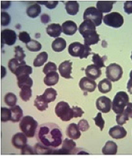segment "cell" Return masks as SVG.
<instances>
[{
  "mask_svg": "<svg viewBox=\"0 0 132 159\" xmlns=\"http://www.w3.org/2000/svg\"><path fill=\"white\" fill-rule=\"evenodd\" d=\"M36 138L40 144L52 148H56L62 143V133L58 125L46 123L37 129Z\"/></svg>",
  "mask_w": 132,
  "mask_h": 159,
  "instance_id": "1",
  "label": "cell"
},
{
  "mask_svg": "<svg viewBox=\"0 0 132 159\" xmlns=\"http://www.w3.org/2000/svg\"><path fill=\"white\" fill-rule=\"evenodd\" d=\"M78 30L84 38V45L90 47L99 41V35L96 32V26L91 21L84 20L79 26Z\"/></svg>",
  "mask_w": 132,
  "mask_h": 159,
  "instance_id": "2",
  "label": "cell"
},
{
  "mask_svg": "<svg viewBox=\"0 0 132 159\" xmlns=\"http://www.w3.org/2000/svg\"><path fill=\"white\" fill-rule=\"evenodd\" d=\"M20 129L28 138H33L36 136L38 129V123L34 118L30 116H24L19 123Z\"/></svg>",
  "mask_w": 132,
  "mask_h": 159,
  "instance_id": "3",
  "label": "cell"
},
{
  "mask_svg": "<svg viewBox=\"0 0 132 159\" xmlns=\"http://www.w3.org/2000/svg\"><path fill=\"white\" fill-rule=\"evenodd\" d=\"M128 103L129 97L128 94L125 91H118L113 98L112 109L116 114H120L124 112L125 107L128 106Z\"/></svg>",
  "mask_w": 132,
  "mask_h": 159,
  "instance_id": "4",
  "label": "cell"
},
{
  "mask_svg": "<svg viewBox=\"0 0 132 159\" xmlns=\"http://www.w3.org/2000/svg\"><path fill=\"white\" fill-rule=\"evenodd\" d=\"M68 53L73 57H79L80 59H87L91 54V48L88 46L82 44L80 42H74L68 47Z\"/></svg>",
  "mask_w": 132,
  "mask_h": 159,
  "instance_id": "5",
  "label": "cell"
},
{
  "mask_svg": "<svg viewBox=\"0 0 132 159\" xmlns=\"http://www.w3.org/2000/svg\"><path fill=\"white\" fill-rule=\"evenodd\" d=\"M55 113L62 121L68 122L74 118L72 107L65 101H60L55 107Z\"/></svg>",
  "mask_w": 132,
  "mask_h": 159,
  "instance_id": "6",
  "label": "cell"
},
{
  "mask_svg": "<svg viewBox=\"0 0 132 159\" xmlns=\"http://www.w3.org/2000/svg\"><path fill=\"white\" fill-rule=\"evenodd\" d=\"M79 150H81L80 148H76L75 142L69 139H65L62 142V148L59 149L54 148L52 155H78L80 152Z\"/></svg>",
  "mask_w": 132,
  "mask_h": 159,
  "instance_id": "7",
  "label": "cell"
},
{
  "mask_svg": "<svg viewBox=\"0 0 132 159\" xmlns=\"http://www.w3.org/2000/svg\"><path fill=\"white\" fill-rule=\"evenodd\" d=\"M103 19V13L97 8L91 6L87 8L84 12V20L91 21L96 27L99 26Z\"/></svg>",
  "mask_w": 132,
  "mask_h": 159,
  "instance_id": "8",
  "label": "cell"
},
{
  "mask_svg": "<svg viewBox=\"0 0 132 159\" xmlns=\"http://www.w3.org/2000/svg\"><path fill=\"white\" fill-rule=\"evenodd\" d=\"M103 22L107 26L114 28H118L124 24V18L120 13L112 12L103 17Z\"/></svg>",
  "mask_w": 132,
  "mask_h": 159,
  "instance_id": "9",
  "label": "cell"
},
{
  "mask_svg": "<svg viewBox=\"0 0 132 159\" xmlns=\"http://www.w3.org/2000/svg\"><path fill=\"white\" fill-rule=\"evenodd\" d=\"M123 75V69L117 63H111L106 67V75L111 82H117L121 79Z\"/></svg>",
  "mask_w": 132,
  "mask_h": 159,
  "instance_id": "10",
  "label": "cell"
},
{
  "mask_svg": "<svg viewBox=\"0 0 132 159\" xmlns=\"http://www.w3.org/2000/svg\"><path fill=\"white\" fill-rule=\"evenodd\" d=\"M17 40L16 32L11 29H5L1 31V43L2 47L3 44L12 46L15 44Z\"/></svg>",
  "mask_w": 132,
  "mask_h": 159,
  "instance_id": "11",
  "label": "cell"
},
{
  "mask_svg": "<svg viewBox=\"0 0 132 159\" xmlns=\"http://www.w3.org/2000/svg\"><path fill=\"white\" fill-rule=\"evenodd\" d=\"M112 106V101L106 96H101L96 101V108L103 114L109 113L111 111Z\"/></svg>",
  "mask_w": 132,
  "mask_h": 159,
  "instance_id": "12",
  "label": "cell"
},
{
  "mask_svg": "<svg viewBox=\"0 0 132 159\" xmlns=\"http://www.w3.org/2000/svg\"><path fill=\"white\" fill-rule=\"evenodd\" d=\"M59 72L61 76L65 79H72V62L71 60L64 61L59 65Z\"/></svg>",
  "mask_w": 132,
  "mask_h": 159,
  "instance_id": "13",
  "label": "cell"
},
{
  "mask_svg": "<svg viewBox=\"0 0 132 159\" xmlns=\"http://www.w3.org/2000/svg\"><path fill=\"white\" fill-rule=\"evenodd\" d=\"M79 86L81 90L85 92H93L97 87L95 81L89 79L88 77H83L79 82Z\"/></svg>",
  "mask_w": 132,
  "mask_h": 159,
  "instance_id": "14",
  "label": "cell"
},
{
  "mask_svg": "<svg viewBox=\"0 0 132 159\" xmlns=\"http://www.w3.org/2000/svg\"><path fill=\"white\" fill-rule=\"evenodd\" d=\"M27 138L28 137L23 133H17L12 136L11 143L15 148H18V149H21L27 145V142H28Z\"/></svg>",
  "mask_w": 132,
  "mask_h": 159,
  "instance_id": "15",
  "label": "cell"
},
{
  "mask_svg": "<svg viewBox=\"0 0 132 159\" xmlns=\"http://www.w3.org/2000/svg\"><path fill=\"white\" fill-rule=\"evenodd\" d=\"M109 136L115 139H121L127 136V131L123 126L116 125L110 128L109 131Z\"/></svg>",
  "mask_w": 132,
  "mask_h": 159,
  "instance_id": "16",
  "label": "cell"
},
{
  "mask_svg": "<svg viewBox=\"0 0 132 159\" xmlns=\"http://www.w3.org/2000/svg\"><path fill=\"white\" fill-rule=\"evenodd\" d=\"M85 74L89 79H92V80H96L98 78L100 77L102 75V72L99 67H97L94 64H92V65L88 66L85 69Z\"/></svg>",
  "mask_w": 132,
  "mask_h": 159,
  "instance_id": "17",
  "label": "cell"
},
{
  "mask_svg": "<svg viewBox=\"0 0 132 159\" xmlns=\"http://www.w3.org/2000/svg\"><path fill=\"white\" fill-rule=\"evenodd\" d=\"M62 32L66 35H68V36H72L74 35V34L77 32V24L74 22L73 21H65V22L62 24Z\"/></svg>",
  "mask_w": 132,
  "mask_h": 159,
  "instance_id": "18",
  "label": "cell"
},
{
  "mask_svg": "<svg viewBox=\"0 0 132 159\" xmlns=\"http://www.w3.org/2000/svg\"><path fill=\"white\" fill-rule=\"evenodd\" d=\"M66 135L71 139H78L81 137V130L79 129L78 126L76 123H71L68 126L66 129Z\"/></svg>",
  "mask_w": 132,
  "mask_h": 159,
  "instance_id": "19",
  "label": "cell"
},
{
  "mask_svg": "<svg viewBox=\"0 0 132 159\" xmlns=\"http://www.w3.org/2000/svg\"><path fill=\"white\" fill-rule=\"evenodd\" d=\"M62 32V28L59 24H50L46 28V33L49 36L56 39L59 38Z\"/></svg>",
  "mask_w": 132,
  "mask_h": 159,
  "instance_id": "20",
  "label": "cell"
},
{
  "mask_svg": "<svg viewBox=\"0 0 132 159\" xmlns=\"http://www.w3.org/2000/svg\"><path fill=\"white\" fill-rule=\"evenodd\" d=\"M118 151V145L115 142L108 141L102 148V152L103 155H116Z\"/></svg>",
  "mask_w": 132,
  "mask_h": 159,
  "instance_id": "21",
  "label": "cell"
},
{
  "mask_svg": "<svg viewBox=\"0 0 132 159\" xmlns=\"http://www.w3.org/2000/svg\"><path fill=\"white\" fill-rule=\"evenodd\" d=\"M115 3V1H98L96 2V8L102 13H108L111 11Z\"/></svg>",
  "mask_w": 132,
  "mask_h": 159,
  "instance_id": "22",
  "label": "cell"
},
{
  "mask_svg": "<svg viewBox=\"0 0 132 159\" xmlns=\"http://www.w3.org/2000/svg\"><path fill=\"white\" fill-rule=\"evenodd\" d=\"M130 118H132V112L129 108L126 107V109L125 110L124 112L120 114H117V116H116V122H117L118 125L122 126V125L126 123V122Z\"/></svg>",
  "mask_w": 132,
  "mask_h": 159,
  "instance_id": "23",
  "label": "cell"
},
{
  "mask_svg": "<svg viewBox=\"0 0 132 159\" xmlns=\"http://www.w3.org/2000/svg\"><path fill=\"white\" fill-rule=\"evenodd\" d=\"M11 111V121L13 123H18L21 121L23 116V111L21 107L18 105H15V107L10 108Z\"/></svg>",
  "mask_w": 132,
  "mask_h": 159,
  "instance_id": "24",
  "label": "cell"
},
{
  "mask_svg": "<svg viewBox=\"0 0 132 159\" xmlns=\"http://www.w3.org/2000/svg\"><path fill=\"white\" fill-rule=\"evenodd\" d=\"M59 73L56 72H52L46 75L44 78L43 81L44 83L47 86H52L55 85L59 82Z\"/></svg>",
  "mask_w": 132,
  "mask_h": 159,
  "instance_id": "25",
  "label": "cell"
},
{
  "mask_svg": "<svg viewBox=\"0 0 132 159\" xmlns=\"http://www.w3.org/2000/svg\"><path fill=\"white\" fill-rule=\"evenodd\" d=\"M65 9L66 11L70 15H75L79 11V3L76 1H68L65 2Z\"/></svg>",
  "mask_w": 132,
  "mask_h": 159,
  "instance_id": "26",
  "label": "cell"
},
{
  "mask_svg": "<svg viewBox=\"0 0 132 159\" xmlns=\"http://www.w3.org/2000/svg\"><path fill=\"white\" fill-rule=\"evenodd\" d=\"M48 104L46 100L43 97V95H37L36 99L34 100L33 105L37 108V110L40 111H44L48 108Z\"/></svg>",
  "mask_w": 132,
  "mask_h": 159,
  "instance_id": "27",
  "label": "cell"
},
{
  "mask_svg": "<svg viewBox=\"0 0 132 159\" xmlns=\"http://www.w3.org/2000/svg\"><path fill=\"white\" fill-rule=\"evenodd\" d=\"M33 149H34L35 155H52L54 148H49V147L40 144V143H37L34 145Z\"/></svg>",
  "mask_w": 132,
  "mask_h": 159,
  "instance_id": "28",
  "label": "cell"
},
{
  "mask_svg": "<svg viewBox=\"0 0 132 159\" xmlns=\"http://www.w3.org/2000/svg\"><path fill=\"white\" fill-rule=\"evenodd\" d=\"M26 12L28 16H29L30 18H37L41 13V6L39 4H37V3H35V4L28 6V8H27Z\"/></svg>",
  "mask_w": 132,
  "mask_h": 159,
  "instance_id": "29",
  "label": "cell"
},
{
  "mask_svg": "<svg viewBox=\"0 0 132 159\" xmlns=\"http://www.w3.org/2000/svg\"><path fill=\"white\" fill-rule=\"evenodd\" d=\"M97 87L99 92L103 93V94L109 93L112 90V89L111 81H109L108 79H104L102 81H100L99 84H98Z\"/></svg>",
  "mask_w": 132,
  "mask_h": 159,
  "instance_id": "30",
  "label": "cell"
},
{
  "mask_svg": "<svg viewBox=\"0 0 132 159\" xmlns=\"http://www.w3.org/2000/svg\"><path fill=\"white\" fill-rule=\"evenodd\" d=\"M66 47V41L64 38H56L52 43V50L55 52L63 51Z\"/></svg>",
  "mask_w": 132,
  "mask_h": 159,
  "instance_id": "31",
  "label": "cell"
},
{
  "mask_svg": "<svg viewBox=\"0 0 132 159\" xmlns=\"http://www.w3.org/2000/svg\"><path fill=\"white\" fill-rule=\"evenodd\" d=\"M18 79V85L20 89H22L24 87H30L31 88L33 85V80L29 75L21 76V77L17 78Z\"/></svg>",
  "mask_w": 132,
  "mask_h": 159,
  "instance_id": "32",
  "label": "cell"
},
{
  "mask_svg": "<svg viewBox=\"0 0 132 159\" xmlns=\"http://www.w3.org/2000/svg\"><path fill=\"white\" fill-rule=\"evenodd\" d=\"M47 60H48V53L46 52H41L35 58L34 61H33V66L35 67L42 66L45 64V62H46Z\"/></svg>",
  "mask_w": 132,
  "mask_h": 159,
  "instance_id": "33",
  "label": "cell"
},
{
  "mask_svg": "<svg viewBox=\"0 0 132 159\" xmlns=\"http://www.w3.org/2000/svg\"><path fill=\"white\" fill-rule=\"evenodd\" d=\"M33 72V69L30 66H20L19 68L16 70V72H15V75H16L17 78L21 77V76H25V75H29Z\"/></svg>",
  "mask_w": 132,
  "mask_h": 159,
  "instance_id": "34",
  "label": "cell"
},
{
  "mask_svg": "<svg viewBox=\"0 0 132 159\" xmlns=\"http://www.w3.org/2000/svg\"><path fill=\"white\" fill-rule=\"evenodd\" d=\"M25 65H26V62H25V61H24V62H20V61L17 60V59L13 58L8 61V69H10V71H11L12 73L15 74V72H16L17 69L19 68L20 66Z\"/></svg>",
  "mask_w": 132,
  "mask_h": 159,
  "instance_id": "35",
  "label": "cell"
},
{
  "mask_svg": "<svg viewBox=\"0 0 132 159\" xmlns=\"http://www.w3.org/2000/svg\"><path fill=\"white\" fill-rule=\"evenodd\" d=\"M93 57H92V61L94 62V64L97 67H99V69L105 67V60H107V57L106 56H103V57H100L99 54L92 53Z\"/></svg>",
  "mask_w": 132,
  "mask_h": 159,
  "instance_id": "36",
  "label": "cell"
},
{
  "mask_svg": "<svg viewBox=\"0 0 132 159\" xmlns=\"http://www.w3.org/2000/svg\"><path fill=\"white\" fill-rule=\"evenodd\" d=\"M43 95L48 103L53 102L56 98L57 91L52 88H48L44 91Z\"/></svg>",
  "mask_w": 132,
  "mask_h": 159,
  "instance_id": "37",
  "label": "cell"
},
{
  "mask_svg": "<svg viewBox=\"0 0 132 159\" xmlns=\"http://www.w3.org/2000/svg\"><path fill=\"white\" fill-rule=\"evenodd\" d=\"M4 101L8 106L12 107H15L16 105L17 101H18V98H17L16 95H15L14 93L9 92V93H7V94L5 95Z\"/></svg>",
  "mask_w": 132,
  "mask_h": 159,
  "instance_id": "38",
  "label": "cell"
},
{
  "mask_svg": "<svg viewBox=\"0 0 132 159\" xmlns=\"http://www.w3.org/2000/svg\"><path fill=\"white\" fill-rule=\"evenodd\" d=\"M19 95L22 101H25V102L28 101L32 96L31 88L27 87V86L26 87L22 88L19 93Z\"/></svg>",
  "mask_w": 132,
  "mask_h": 159,
  "instance_id": "39",
  "label": "cell"
},
{
  "mask_svg": "<svg viewBox=\"0 0 132 159\" xmlns=\"http://www.w3.org/2000/svg\"><path fill=\"white\" fill-rule=\"evenodd\" d=\"M26 47L30 52H37L40 51L42 49V45L40 42L37 40H31L28 43L26 44Z\"/></svg>",
  "mask_w": 132,
  "mask_h": 159,
  "instance_id": "40",
  "label": "cell"
},
{
  "mask_svg": "<svg viewBox=\"0 0 132 159\" xmlns=\"http://www.w3.org/2000/svg\"><path fill=\"white\" fill-rule=\"evenodd\" d=\"M11 120V111L7 107H1V121L6 123Z\"/></svg>",
  "mask_w": 132,
  "mask_h": 159,
  "instance_id": "41",
  "label": "cell"
},
{
  "mask_svg": "<svg viewBox=\"0 0 132 159\" xmlns=\"http://www.w3.org/2000/svg\"><path fill=\"white\" fill-rule=\"evenodd\" d=\"M26 57L23 48L20 46H17L15 47V58L19 60L20 62H24V60Z\"/></svg>",
  "mask_w": 132,
  "mask_h": 159,
  "instance_id": "42",
  "label": "cell"
},
{
  "mask_svg": "<svg viewBox=\"0 0 132 159\" xmlns=\"http://www.w3.org/2000/svg\"><path fill=\"white\" fill-rule=\"evenodd\" d=\"M58 69L56 65H55L54 62H47L46 65H45L44 68L43 69V72L44 74L47 75V74L50 73L52 72H56V70Z\"/></svg>",
  "mask_w": 132,
  "mask_h": 159,
  "instance_id": "43",
  "label": "cell"
},
{
  "mask_svg": "<svg viewBox=\"0 0 132 159\" xmlns=\"http://www.w3.org/2000/svg\"><path fill=\"white\" fill-rule=\"evenodd\" d=\"M94 120L95 122V124L99 128V129L102 131L105 126V120H103L101 112L98 113L97 115H96V116H95V117L94 118Z\"/></svg>",
  "mask_w": 132,
  "mask_h": 159,
  "instance_id": "44",
  "label": "cell"
},
{
  "mask_svg": "<svg viewBox=\"0 0 132 159\" xmlns=\"http://www.w3.org/2000/svg\"><path fill=\"white\" fill-rule=\"evenodd\" d=\"M11 22V17L8 13L6 11L1 12V25L2 26H7Z\"/></svg>",
  "mask_w": 132,
  "mask_h": 159,
  "instance_id": "45",
  "label": "cell"
},
{
  "mask_svg": "<svg viewBox=\"0 0 132 159\" xmlns=\"http://www.w3.org/2000/svg\"><path fill=\"white\" fill-rule=\"evenodd\" d=\"M18 38H19V40H21V42L26 43V44L29 43L30 40H31L30 34L26 31L21 32V33L19 34V35H18Z\"/></svg>",
  "mask_w": 132,
  "mask_h": 159,
  "instance_id": "46",
  "label": "cell"
},
{
  "mask_svg": "<svg viewBox=\"0 0 132 159\" xmlns=\"http://www.w3.org/2000/svg\"><path fill=\"white\" fill-rule=\"evenodd\" d=\"M37 4L39 5H44L46 8L52 9L56 7L57 5L59 4L58 1H48V2H37Z\"/></svg>",
  "mask_w": 132,
  "mask_h": 159,
  "instance_id": "47",
  "label": "cell"
},
{
  "mask_svg": "<svg viewBox=\"0 0 132 159\" xmlns=\"http://www.w3.org/2000/svg\"><path fill=\"white\" fill-rule=\"evenodd\" d=\"M77 126H78L79 129L82 132L87 131V130L89 129L90 128L89 123H88L87 120H84V119L81 120L78 122V123H77Z\"/></svg>",
  "mask_w": 132,
  "mask_h": 159,
  "instance_id": "48",
  "label": "cell"
},
{
  "mask_svg": "<svg viewBox=\"0 0 132 159\" xmlns=\"http://www.w3.org/2000/svg\"><path fill=\"white\" fill-rule=\"evenodd\" d=\"M21 155H35V152L33 148L27 144L23 148H21Z\"/></svg>",
  "mask_w": 132,
  "mask_h": 159,
  "instance_id": "49",
  "label": "cell"
},
{
  "mask_svg": "<svg viewBox=\"0 0 132 159\" xmlns=\"http://www.w3.org/2000/svg\"><path fill=\"white\" fill-rule=\"evenodd\" d=\"M72 111H73V114H74V118H77V117H81L82 115L84 114V111L81 109V107L77 106H73L72 107Z\"/></svg>",
  "mask_w": 132,
  "mask_h": 159,
  "instance_id": "50",
  "label": "cell"
},
{
  "mask_svg": "<svg viewBox=\"0 0 132 159\" xmlns=\"http://www.w3.org/2000/svg\"><path fill=\"white\" fill-rule=\"evenodd\" d=\"M124 11L126 14H132V1H127L124 3Z\"/></svg>",
  "mask_w": 132,
  "mask_h": 159,
  "instance_id": "51",
  "label": "cell"
},
{
  "mask_svg": "<svg viewBox=\"0 0 132 159\" xmlns=\"http://www.w3.org/2000/svg\"><path fill=\"white\" fill-rule=\"evenodd\" d=\"M40 20H41V22L43 24L49 23L50 21V15H49L48 14H46V13H44V14L41 15V16H40Z\"/></svg>",
  "mask_w": 132,
  "mask_h": 159,
  "instance_id": "52",
  "label": "cell"
},
{
  "mask_svg": "<svg viewBox=\"0 0 132 159\" xmlns=\"http://www.w3.org/2000/svg\"><path fill=\"white\" fill-rule=\"evenodd\" d=\"M130 79L128 80V84H127V89H128V92L132 94V70L130 72Z\"/></svg>",
  "mask_w": 132,
  "mask_h": 159,
  "instance_id": "53",
  "label": "cell"
},
{
  "mask_svg": "<svg viewBox=\"0 0 132 159\" xmlns=\"http://www.w3.org/2000/svg\"><path fill=\"white\" fill-rule=\"evenodd\" d=\"M10 6H11V2L8 1H2L1 2L2 9H7Z\"/></svg>",
  "mask_w": 132,
  "mask_h": 159,
  "instance_id": "54",
  "label": "cell"
},
{
  "mask_svg": "<svg viewBox=\"0 0 132 159\" xmlns=\"http://www.w3.org/2000/svg\"><path fill=\"white\" fill-rule=\"evenodd\" d=\"M1 68H2V76H1V78H2H2L4 77L5 75H6V68H5V67L1 66Z\"/></svg>",
  "mask_w": 132,
  "mask_h": 159,
  "instance_id": "55",
  "label": "cell"
},
{
  "mask_svg": "<svg viewBox=\"0 0 132 159\" xmlns=\"http://www.w3.org/2000/svg\"><path fill=\"white\" fill-rule=\"evenodd\" d=\"M127 107L129 108V109L131 110V112H132V103H128V106H127Z\"/></svg>",
  "mask_w": 132,
  "mask_h": 159,
  "instance_id": "56",
  "label": "cell"
},
{
  "mask_svg": "<svg viewBox=\"0 0 132 159\" xmlns=\"http://www.w3.org/2000/svg\"><path fill=\"white\" fill-rule=\"evenodd\" d=\"M131 60H132V53H131Z\"/></svg>",
  "mask_w": 132,
  "mask_h": 159,
  "instance_id": "57",
  "label": "cell"
}]
</instances>
